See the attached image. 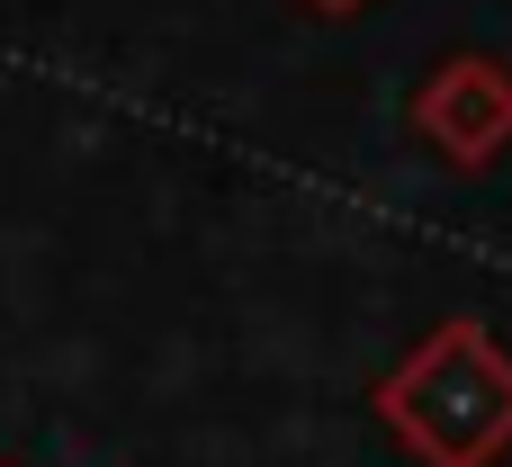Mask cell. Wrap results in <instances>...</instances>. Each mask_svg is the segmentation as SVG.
I'll return each instance as SVG.
<instances>
[{
	"mask_svg": "<svg viewBox=\"0 0 512 467\" xmlns=\"http://www.w3.org/2000/svg\"><path fill=\"white\" fill-rule=\"evenodd\" d=\"M369 414L423 467H495L512 450V351L495 324L450 315L432 324L378 387Z\"/></svg>",
	"mask_w": 512,
	"mask_h": 467,
	"instance_id": "cell-1",
	"label": "cell"
},
{
	"mask_svg": "<svg viewBox=\"0 0 512 467\" xmlns=\"http://www.w3.org/2000/svg\"><path fill=\"white\" fill-rule=\"evenodd\" d=\"M405 117H414V135L450 171H495L512 153V63H495V54H441Z\"/></svg>",
	"mask_w": 512,
	"mask_h": 467,
	"instance_id": "cell-2",
	"label": "cell"
},
{
	"mask_svg": "<svg viewBox=\"0 0 512 467\" xmlns=\"http://www.w3.org/2000/svg\"><path fill=\"white\" fill-rule=\"evenodd\" d=\"M306 9H324V18H351V9H369V0H306Z\"/></svg>",
	"mask_w": 512,
	"mask_h": 467,
	"instance_id": "cell-3",
	"label": "cell"
},
{
	"mask_svg": "<svg viewBox=\"0 0 512 467\" xmlns=\"http://www.w3.org/2000/svg\"><path fill=\"white\" fill-rule=\"evenodd\" d=\"M0 467H18V459H0Z\"/></svg>",
	"mask_w": 512,
	"mask_h": 467,
	"instance_id": "cell-4",
	"label": "cell"
}]
</instances>
